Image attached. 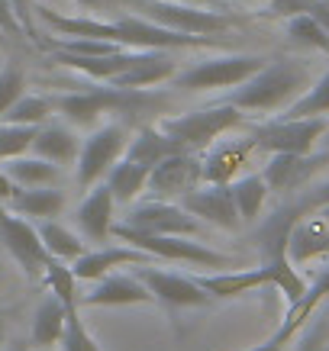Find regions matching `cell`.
Returning <instances> with one entry per match:
<instances>
[{
    "instance_id": "cell-14",
    "label": "cell",
    "mask_w": 329,
    "mask_h": 351,
    "mask_svg": "<svg viewBox=\"0 0 329 351\" xmlns=\"http://www.w3.org/2000/svg\"><path fill=\"white\" fill-rule=\"evenodd\" d=\"M178 203L188 213L197 216L201 223L226 229V232H236V229L242 226L229 184H197V187L184 193Z\"/></svg>"
},
{
    "instance_id": "cell-1",
    "label": "cell",
    "mask_w": 329,
    "mask_h": 351,
    "mask_svg": "<svg viewBox=\"0 0 329 351\" xmlns=\"http://www.w3.org/2000/svg\"><path fill=\"white\" fill-rule=\"evenodd\" d=\"M81 13L91 16H142L159 26L181 32H194V36H220L236 26V16L226 10H213V7H197V3H181V0H75Z\"/></svg>"
},
{
    "instance_id": "cell-31",
    "label": "cell",
    "mask_w": 329,
    "mask_h": 351,
    "mask_svg": "<svg viewBox=\"0 0 329 351\" xmlns=\"http://www.w3.org/2000/svg\"><path fill=\"white\" fill-rule=\"evenodd\" d=\"M277 117H329V68L326 75L319 77V81H313V84L304 90V94L291 104V107L284 110V113H277Z\"/></svg>"
},
{
    "instance_id": "cell-34",
    "label": "cell",
    "mask_w": 329,
    "mask_h": 351,
    "mask_svg": "<svg viewBox=\"0 0 329 351\" xmlns=\"http://www.w3.org/2000/svg\"><path fill=\"white\" fill-rule=\"evenodd\" d=\"M39 126H23V123H0V161L20 158L32 152V138Z\"/></svg>"
},
{
    "instance_id": "cell-35",
    "label": "cell",
    "mask_w": 329,
    "mask_h": 351,
    "mask_svg": "<svg viewBox=\"0 0 329 351\" xmlns=\"http://www.w3.org/2000/svg\"><path fill=\"white\" fill-rule=\"evenodd\" d=\"M26 94V71H23L16 62H10L3 71H0V117Z\"/></svg>"
},
{
    "instance_id": "cell-38",
    "label": "cell",
    "mask_w": 329,
    "mask_h": 351,
    "mask_svg": "<svg viewBox=\"0 0 329 351\" xmlns=\"http://www.w3.org/2000/svg\"><path fill=\"white\" fill-rule=\"evenodd\" d=\"M13 3V13H16V20H20L23 32H26V39H39V32H36V7H32V0H10Z\"/></svg>"
},
{
    "instance_id": "cell-45",
    "label": "cell",
    "mask_w": 329,
    "mask_h": 351,
    "mask_svg": "<svg viewBox=\"0 0 329 351\" xmlns=\"http://www.w3.org/2000/svg\"><path fill=\"white\" fill-rule=\"evenodd\" d=\"M7 351H30V345L26 341H13V345H7Z\"/></svg>"
},
{
    "instance_id": "cell-12",
    "label": "cell",
    "mask_w": 329,
    "mask_h": 351,
    "mask_svg": "<svg viewBox=\"0 0 329 351\" xmlns=\"http://www.w3.org/2000/svg\"><path fill=\"white\" fill-rule=\"evenodd\" d=\"M323 168H329V149L307 152V155H291V152H275L268 158L262 178H265L268 191L275 193H294L304 191Z\"/></svg>"
},
{
    "instance_id": "cell-46",
    "label": "cell",
    "mask_w": 329,
    "mask_h": 351,
    "mask_svg": "<svg viewBox=\"0 0 329 351\" xmlns=\"http://www.w3.org/2000/svg\"><path fill=\"white\" fill-rule=\"evenodd\" d=\"M319 216H323V223H329V206H323V210H317Z\"/></svg>"
},
{
    "instance_id": "cell-23",
    "label": "cell",
    "mask_w": 329,
    "mask_h": 351,
    "mask_svg": "<svg viewBox=\"0 0 329 351\" xmlns=\"http://www.w3.org/2000/svg\"><path fill=\"white\" fill-rule=\"evenodd\" d=\"M13 213L26 216V219H55L62 216L65 210V193L55 187V184H45V187H16L10 200H7Z\"/></svg>"
},
{
    "instance_id": "cell-20",
    "label": "cell",
    "mask_w": 329,
    "mask_h": 351,
    "mask_svg": "<svg viewBox=\"0 0 329 351\" xmlns=\"http://www.w3.org/2000/svg\"><path fill=\"white\" fill-rule=\"evenodd\" d=\"M78 152H81V138H78L71 123H49L45 119L43 126L36 129L32 155H39V158L65 168V165H75L78 161Z\"/></svg>"
},
{
    "instance_id": "cell-37",
    "label": "cell",
    "mask_w": 329,
    "mask_h": 351,
    "mask_svg": "<svg viewBox=\"0 0 329 351\" xmlns=\"http://www.w3.org/2000/svg\"><path fill=\"white\" fill-rule=\"evenodd\" d=\"M297 206L304 210V216H310V213H317V210H323V206H329V181H323V184H313V187H304V191H297Z\"/></svg>"
},
{
    "instance_id": "cell-21",
    "label": "cell",
    "mask_w": 329,
    "mask_h": 351,
    "mask_svg": "<svg viewBox=\"0 0 329 351\" xmlns=\"http://www.w3.org/2000/svg\"><path fill=\"white\" fill-rule=\"evenodd\" d=\"M323 293H319L313 284L307 287V293L297 300V303H291L287 306V316H284V322L275 329V335H268L262 345H255V348H249V351H287V345L294 341V335H297L304 326H307V319L317 313V306L323 303Z\"/></svg>"
},
{
    "instance_id": "cell-44",
    "label": "cell",
    "mask_w": 329,
    "mask_h": 351,
    "mask_svg": "<svg viewBox=\"0 0 329 351\" xmlns=\"http://www.w3.org/2000/svg\"><path fill=\"white\" fill-rule=\"evenodd\" d=\"M13 313H16V309H0V332H3V326H7V319H10V316H13Z\"/></svg>"
},
{
    "instance_id": "cell-42",
    "label": "cell",
    "mask_w": 329,
    "mask_h": 351,
    "mask_svg": "<svg viewBox=\"0 0 329 351\" xmlns=\"http://www.w3.org/2000/svg\"><path fill=\"white\" fill-rule=\"evenodd\" d=\"M313 287H317L319 293H323V297H329V267H326V271H323V274L317 277V280H313Z\"/></svg>"
},
{
    "instance_id": "cell-9",
    "label": "cell",
    "mask_w": 329,
    "mask_h": 351,
    "mask_svg": "<svg viewBox=\"0 0 329 351\" xmlns=\"http://www.w3.org/2000/svg\"><path fill=\"white\" fill-rule=\"evenodd\" d=\"M0 245H3L7 255L20 265L23 274L32 277V280L43 277L45 265H49V258H52L45 252V245H43V239H39V232H36L32 219L13 213L7 203H0Z\"/></svg>"
},
{
    "instance_id": "cell-8",
    "label": "cell",
    "mask_w": 329,
    "mask_h": 351,
    "mask_svg": "<svg viewBox=\"0 0 329 351\" xmlns=\"http://www.w3.org/2000/svg\"><path fill=\"white\" fill-rule=\"evenodd\" d=\"M129 145V129L126 123H104L100 129H94L91 136L81 142V152H78V187H94L97 181H104L106 171L113 168L120 158H123V152Z\"/></svg>"
},
{
    "instance_id": "cell-15",
    "label": "cell",
    "mask_w": 329,
    "mask_h": 351,
    "mask_svg": "<svg viewBox=\"0 0 329 351\" xmlns=\"http://www.w3.org/2000/svg\"><path fill=\"white\" fill-rule=\"evenodd\" d=\"M142 303H155L152 290L133 274H104L94 280V287L81 297V306H142Z\"/></svg>"
},
{
    "instance_id": "cell-39",
    "label": "cell",
    "mask_w": 329,
    "mask_h": 351,
    "mask_svg": "<svg viewBox=\"0 0 329 351\" xmlns=\"http://www.w3.org/2000/svg\"><path fill=\"white\" fill-rule=\"evenodd\" d=\"M268 7H271V10H268L271 16L287 20V16H294V13H310L317 7V0H271Z\"/></svg>"
},
{
    "instance_id": "cell-28",
    "label": "cell",
    "mask_w": 329,
    "mask_h": 351,
    "mask_svg": "<svg viewBox=\"0 0 329 351\" xmlns=\"http://www.w3.org/2000/svg\"><path fill=\"white\" fill-rule=\"evenodd\" d=\"M36 232L43 239L45 252L52 258H58V261H68V265H71L75 258H81L87 252L84 242H81L68 226L58 223V219H39V223H36Z\"/></svg>"
},
{
    "instance_id": "cell-40",
    "label": "cell",
    "mask_w": 329,
    "mask_h": 351,
    "mask_svg": "<svg viewBox=\"0 0 329 351\" xmlns=\"http://www.w3.org/2000/svg\"><path fill=\"white\" fill-rule=\"evenodd\" d=\"M0 32H7V36H26L20 20H16V13H13L10 0H0Z\"/></svg>"
},
{
    "instance_id": "cell-18",
    "label": "cell",
    "mask_w": 329,
    "mask_h": 351,
    "mask_svg": "<svg viewBox=\"0 0 329 351\" xmlns=\"http://www.w3.org/2000/svg\"><path fill=\"white\" fill-rule=\"evenodd\" d=\"M194 280L210 293V300H239L258 287H271V274L265 271V265L245 267V271H207Z\"/></svg>"
},
{
    "instance_id": "cell-47",
    "label": "cell",
    "mask_w": 329,
    "mask_h": 351,
    "mask_svg": "<svg viewBox=\"0 0 329 351\" xmlns=\"http://www.w3.org/2000/svg\"><path fill=\"white\" fill-rule=\"evenodd\" d=\"M319 145H323V149H329V129H326V136L319 138Z\"/></svg>"
},
{
    "instance_id": "cell-10",
    "label": "cell",
    "mask_w": 329,
    "mask_h": 351,
    "mask_svg": "<svg viewBox=\"0 0 329 351\" xmlns=\"http://www.w3.org/2000/svg\"><path fill=\"white\" fill-rule=\"evenodd\" d=\"M120 226H126L133 232H146V235H201V229H203L201 219L194 213H188L174 200L136 203Z\"/></svg>"
},
{
    "instance_id": "cell-43",
    "label": "cell",
    "mask_w": 329,
    "mask_h": 351,
    "mask_svg": "<svg viewBox=\"0 0 329 351\" xmlns=\"http://www.w3.org/2000/svg\"><path fill=\"white\" fill-rule=\"evenodd\" d=\"M181 3H197V7H213V10H223L226 0H181Z\"/></svg>"
},
{
    "instance_id": "cell-27",
    "label": "cell",
    "mask_w": 329,
    "mask_h": 351,
    "mask_svg": "<svg viewBox=\"0 0 329 351\" xmlns=\"http://www.w3.org/2000/svg\"><path fill=\"white\" fill-rule=\"evenodd\" d=\"M329 255V232L323 223H304L300 219L294 229H291V239H287V258L294 265H304L310 258Z\"/></svg>"
},
{
    "instance_id": "cell-49",
    "label": "cell",
    "mask_w": 329,
    "mask_h": 351,
    "mask_svg": "<svg viewBox=\"0 0 329 351\" xmlns=\"http://www.w3.org/2000/svg\"><path fill=\"white\" fill-rule=\"evenodd\" d=\"M0 345H3V332H0Z\"/></svg>"
},
{
    "instance_id": "cell-36",
    "label": "cell",
    "mask_w": 329,
    "mask_h": 351,
    "mask_svg": "<svg viewBox=\"0 0 329 351\" xmlns=\"http://www.w3.org/2000/svg\"><path fill=\"white\" fill-rule=\"evenodd\" d=\"M65 351H100V345L94 341V335L87 332L84 319L78 316V309L68 313V322H65V332H62V341H58Z\"/></svg>"
},
{
    "instance_id": "cell-24",
    "label": "cell",
    "mask_w": 329,
    "mask_h": 351,
    "mask_svg": "<svg viewBox=\"0 0 329 351\" xmlns=\"http://www.w3.org/2000/svg\"><path fill=\"white\" fill-rule=\"evenodd\" d=\"M65 322H68V306L62 300L49 293V297L36 306L32 313V329H30V348H52L62 341V332H65Z\"/></svg>"
},
{
    "instance_id": "cell-4",
    "label": "cell",
    "mask_w": 329,
    "mask_h": 351,
    "mask_svg": "<svg viewBox=\"0 0 329 351\" xmlns=\"http://www.w3.org/2000/svg\"><path fill=\"white\" fill-rule=\"evenodd\" d=\"M113 239L129 242L149 252L155 261H181V265H194V267H207V271H220V267H233L236 261L223 252H216L210 245L194 242V235H146V232H133L126 226L113 223Z\"/></svg>"
},
{
    "instance_id": "cell-25",
    "label": "cell",
    "mask_w": 329,
    "mask_h": 351,
    "mask_svg": "<svg viewBox=\"0 0 329 351\" xmlns=\"http://www.w3.org/2000/svg\"><path fill=\"white\" fill-rule=\"evenodd\" d=\"M149 165H139V161H129V158H120L113 168L106 171V187L113 193V200L117 203H133L139 193L146 191V184H149Z\"/></svg>"
},
{
    "instance_id": "cell-26",
    "label": "cell",
    "mask_w": 329,
    "mask_h": 351,
    "mask_svg": "<svg viewBox=\"0 0 329 351\" xmlns=\"http://www.w3.org/2000/svg\"><path fill=\"white\" fill-rule=\"evenodd\" d=\"M0 165L16 187H45V184H58V178H62V168L39 158V155H20V158L0 161Z\"/></svg>"
},
{
    "instance_id": "cell-13",
    "label": "cell",
    "mask_w": 329,
    "mask_h": 351,
    "mask_svg": "<svg viewBox=\"0 0 329 351\" xmlns=\"http://www.w3.org/2000/svg\"><path fill=\"white\" fill-rule=\"evenodd\" d=\"M136 277L152 290V297L171 309H201L210 306V293L188 274L161 271L155 265H136Z\"/></svg>"
},
{
    "instance_id": "cell-30",
    "label": "cell",
    "mask_w": 329,
    "mask_h": 351,
    "mask_svg": "<svg viewBox=\"0 0 329 351\" xmlns=\"http://www.w3.org/2000/svg\"><path fill=\"white\" fill-rule=\"evenodd\" d=\"M284 32L297 49H310V52L329 55V29L313 16V13H294V16H287Z\"/></svg>"
},
{
    "instance_id": "cell-11",
    "label": "cell",
    "mask_w": 329,
    "mask_h": 351,
    "mask_svg": "<svg viewBox=\"0 0 329 351\" xmlns=\"http://www.w3.org/2000/svg\"><path fill=\"white\" fill-rule=\"evenodd\" d=\"M201 161L203 152H178V155H168L165 161L152 165L149 184H146L152 200H181L188 191L203 184Z\"/></svg>"
},
{
    "instance_id": "cell-2",
    "label": "cell",
    "mask_w": 329,
    "mask_h": 351,
    "mask_svg": "<svg viewBox=\"0 0 329 351\" xmlns=\"http://www.w3.org/2000/svg\"><path fill=\"white\" fill-rule=\"evenodd\" d=\"M52 110L62 113L65 123L75 129L97 126L100 117H139L146 110H159L168 104L165 94H149V90H133V87H113L104 81H91L75 90H62V94H49Z\"/></svg>"
},
{
    "instance_id": "cell-19",
    "label": "cell",
    "mask_w": 329,
    "mask_h": 351,
    "mask_svg": "<svg viewBox=\"0 0 329 351\" xmlns=\"http://www.w3.org/2000/svg\"><path fill=\"white\" fill-rule=\"evenodd\" d=\"M252 152H255L252 138H236V142H220V145L213 142L210 152L201 161L203 184H233Z\"/></svg>"
},
{
    "instance_id": "cell-16",
    "label": "cell",
    "mask_w": 329,
    "mask_h": 351,
    "mask_svg": "<svg viewBox=\"0 0 329 351\" xmlns=\"http://www.w3.org/2000/svg\"><path fill=\"white\" fill-rule=\"evenodd\" d=\"M136 267V265H155V258L149 252H142L136 245H100L94 252H84L81 258L71 261V271H75L78 280H97L104 274H113L117 267Z\"/></svg>"
},
{
    "instance_id": "cell-22",
    "label": "cell",
    "mask_w": 329,
    "mask_h": 351,
    "mask_svg": "<svg viewBox=\"0 0 329 351\" xmlns=\"http://www.w3.org/2000/svg\"><path fill=\"white\" fill-rule=\"evenodd\" d=\"M178 152H191V149H184L178 138L168 136L161 126H142V129H136V136H129V145L123 152V158L152 168V165H159V161H165L168 155H178Z\"/></svg>"
},
{
    "instance_id": "cell-3",
    "label": "cell",
    "mask_w": 329,
    "mask_h": 351,
    "mask_svg": "<svg viewBox=\"0 0 329 351\" xmlns=\"http://www.w3.org/2000/svg\"><path fill=\"white\" fill-rule=\"evenodd\" d=\"M310 81V68L297 58H268L252 77H245L239 87H233L226 94V104L239 107L249 117V113H258V117H271L277 110H287L294 100H297Z\"/></svg>"
},
{
    "instance_id": "cell-7",
    "label": "cell",
    "mask_w": 329,
    "mask_h": 351,
    "mask_svg": "<svg viewBox=\"0 0 329 351\" xmlns=\"http://www.w3.org/2000/svg\"><path fill=\"white\" fill-rule=\"evenodd\" d=\"M329 117H271L265 123L252 126L249 138L258 152H291V155H307L319 145V138L326 136Z\"/></svg>"
},
{
    "instance_id": "cell-33",
    "label": "cell",
    "mask_w": 329,
    "mask_h": 351,
    "mask_svg": "<svg viewBox=\"0 0 329 351\" xmlns=\"http://www.w3.org/2000/svg\"><path fill=\"white\" fill-rule=\"evenodd\" d=\"M52 100L43 94H23L16 104H13L3 117H0V123H23V126H43L45 119L52 117Z\"/></svg>"
},
{
    "instance_id": "cell-6",
    "label": "cell",
    "mask_w": 329,
    "mask_h": 351,
    "mask_svg": "<svg viewBox=\"0 0 329 351\" xmlns=\"http://www.w3.org/2000/svg\"><path fill=\"white\" fill-rule=\"evenodd\" d=\"M268 58L265 55H249V52H233V55H216V58H203V62L184 68L171 77V87L178 90H226V87H239L245 77H252Z\"/></svg>"
},
{
    "instance_id": "cell-29",
    "label": "cell",
    "mask_w": 329,
    "mask_h": 351,
    "mask_svg": "<svg viewBox=\"0 0 329 351\" xmlns=\"http://www.w3.org/2000/svg\"><path fill=\"white\" fill-rule=\"evenodd\" d=\"M233 200H236V210H239V219L242 223H255L262 210H265V200H268V184L262 174H245V178H236L233 184Z\"/></svg>"
},
{
    "instance_id": "cell-17",
    "label": "cell",
    "mask_w": 329,
    "mask_h": 351,
    "mask_svg": "<svg viewBox=\"0 0 329 351\" xmlns=\"http://www.w3.org/2000/svg\"><path fill=\"white\" fill-rule=\"evenodd\" d=\"M113 206H117V200H113L106 181H97L94 187H87L84 200L78 203L75 210L78 232L84 235L87 242L104 245L110 239V232H113Z\"/></svg>"
},
{
    "instance_id": "cell-48",
    "label": "cell",
    "mask_w": 329,
    "mask_h": 351,
    "mask_svg": "<svg viewBox=\"0 0 329 351\" xmlns=\"http://www.w3.org/2000/svg\"><path fill=\"white\" fill-rule=\"evenodd\" d=\"M242 3H271V0H242Z\"/></svg>"
},
{
    "instance_id": "cell-5",
    "label": "cell",
    "mask_w": 329,
    "mask_h": 351,
    "mask_svg": "<svg viewBox=\"0 0 329 351\" xmlns=\"http://www.w3.org/2000/svg\"><path fill=\"white\" fill-rule=\"evenodd\" d=\"M168 136H174L191 152H207L220 136L233 132V129L245 126V113L233 104H216V107H203L194 113H181V117H168L159 123Z\"/></svg>"
},
{
    "instance_id": "cell-32",
    "label": "cell",
    "mask_w": 329,
    "mask_h": 351,
    "mask_svg": "<svg viewBox=\"0 0 329 351\" xmlns=\"http://www.w3.org/2000/svg\"><path fill=\"white\" fill-rule=\"evenodd\" d=\"M43 277H45V284L52 287L55 297L68 306V313L81 306V300H78V277H75V271H71V265H68V261L49 258V265H45Z\"/></svg>"
},
{
    "instance_id": "cell-41",
    "label": "cell",
    "mask_w": 329,
    "mask_h": 351,
    "mask_svg": "<svg viewBox=\"0 0 329 351\" xmlns=\"http://www.w3.org/2000/svg\"><path fill=\"white\" fill-rule=\"evenodd\" d=\"M16 193V184H13V178L3 171V165H0V203H7Z\"/></svg>"
}]
</instances>
